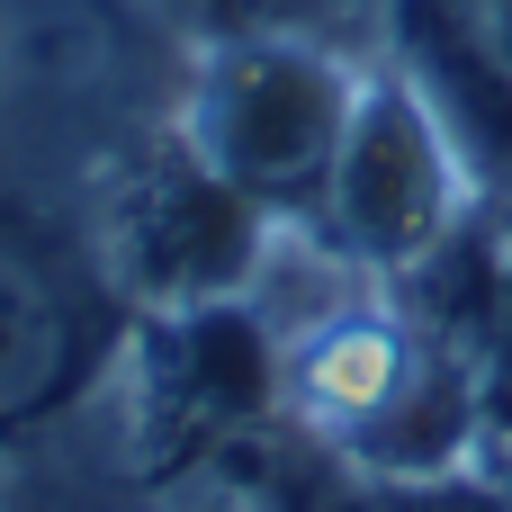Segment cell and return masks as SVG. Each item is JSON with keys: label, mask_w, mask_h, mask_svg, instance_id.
I'll list each match as a JSON object with an SVG mask.
<instances>
[{"label": "cell", "mask_w": 512, "mask_h": 512, "mask_svg": "<svg viewBox=\"0 0 512 512\" xmlns=\"http://www.w3.org/2000/svg\"><path fill=\"white\" fill-rule=\"evenodd\" d=\"M351 99L360 90L315 45L252 36V45L216 54L207 81H198V162L216 180H234L252 207H270V198H324L342 126H351Z\"/></svg>", "instance_id": "6da1fadb"}, {"label": "cell", "mask_w": 512, "mask_h": 512, "mask_svg": "<svg viewBox=\"0 0 512 512\" xmlns=\"http://www.w3.org/2000/svg\"><path fill=\"white\" fill-rule=\"evenodd\" d=\"M333 216L369 261H423L450 234V144L414 81H369L333 153Z\"/></svg>", "instance_id": "7a4b0ae2"}, {"label": "cell", "mask_w": 512, "mask_h": 512, "mask_svg": "<svg viewBox=\"0 0 512 512\" xmlns=\"http://www.w3.org/2000/svg\"><path fill=\"white\" fill-rule=\"evenodd\" d=\"M117 261L135 288H153L171 306H207L252 261V198L234 180H216L198 153L153 162L135 180V198L117 207Z\"/></svg>", "instance_id": "3957f363"}, {"label": "cell", "mask_w": 512, "mask_h": 512, "mask_svg": "<svg viewBox=\"0 0 512 512\" xmlns=\"http://www.w3.org/2000/svg\"><path fill=\"white\" fill-rule=\"evenodd\" d=\"M90 360V306L72 270L0 216V432L54 414Z\"/></svg>", "instance_id": "277c9868"}, {"label": "cell", "mask_w": 512, "mask_h": 512, "mask_svg": "<svg viewBox=\"0 0 512 512\" xmlns=\"http://www.w3.org/2000/svg\"><path fill=\"white\" fill-rule=\"evenodd\" d=\"M441 342H450L459 369H468L477 423L512 441V252H477V261H468V288H459Z\"/></svg>", "instance_id": "5b68a950"}, {"label": "cell", "mask_w": 512, "mask_h": 512, "mask_svg": "<svg viewBox=\"0 0 512 512\" xmlns=\"http://www.w3.org/2000/svg\"><path fill=\"white\" fill-rule=\"evenodd\" d=\"M477 27H486V54H495V72H512V0H477Z\"/></svg>", "instance_id": "8992f818"}]
</instances>
